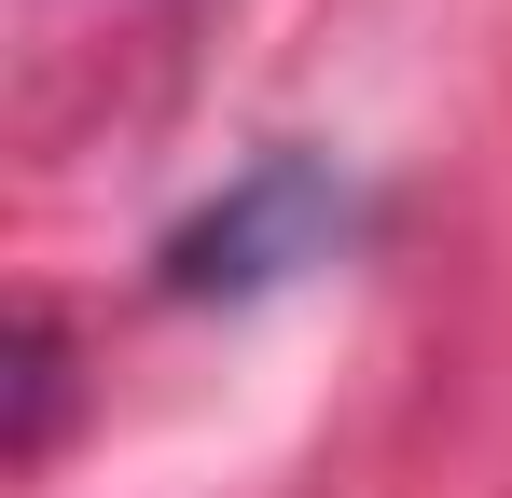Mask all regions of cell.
Masks as SVG:
<instances>
[{"mask_svg": "<svg viewBox=\"0 0 512 498\" xmlns=\"http://www.w3.org/2000/svg\"><path fill=\"white\" fill-rule=\"evenodd\" d=\"M319 222H333L319 166L277 153V166H250V180H236V194H222V208H208L167 263H180V291H263V277H291V263L319 249Z\"/></svg>", "mask_w": 512, "mask_h": 498, "instance_id": "1", "label": "cell"}]
</instances>
